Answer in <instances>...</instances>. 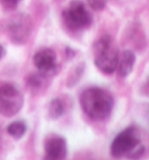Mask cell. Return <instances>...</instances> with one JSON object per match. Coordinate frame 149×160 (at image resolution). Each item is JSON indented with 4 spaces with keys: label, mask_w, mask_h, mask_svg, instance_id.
I'll list each match as a JSON object with an SVG mask.
<instances>
[{
    "label": "cell",
    "mask_w": 149,
    "mask_h": 160,
    "mask_svg": "<svg viewBox=\"0 0 149 160\" xmlns=\"http://www.w3.org/2000/svg\"><path fill=\"white\" fill-rule=\"evenodd\" d=\"M68 153L67 142L61 136H50L45 143L43 160H64Z\"/></svg>",
    "instance_id": "8"
},
{
    "label": "cell",
    "mask_w": 149,
    "mask_h": 160,
    "mask_svg": "<svg viewBox=\"0 0 149 160\" xmlns=\"http://www.w3.org/2000/svg\"><path fill=\"white\" fill-rule=\"evenodd\" d=\"M82 109L92 120H105L111 115L114 100L111 93L99 87H90L81 94Z\"/></svg>",
    "instance_id": "1"
},
{
    "label": "cell",
    "mask_w": 149,
    "mask_h": 160,
    "mask_svg": "<svg viewBox=\"0 0 149 160\" xmlns=\"http://www.w3.org/2000/svg\"><path fill=\"white\" fill-rule=\"evenodd\" d=\"M45 77H43L42 74H35V76H30L28 78V86L32 89H39L41 87V85L43 82V79Z\"/></svg>",
    "instance_id": "12"
},
{
    "label": "cell",
    "mask_w": 149,
    "mask_h": 160,
    "mask_svg": "<svg viewBox=\"0 0 149 160\" xmlns=\"http://www.w3.org/2000/svg\"><path fill=\"white\" fill-rule=\"evenodd\" d=\"M109 151L114 158L126 157L130 160L139 159L145 152L139 129L136 127H128L119 132L113 139Z\"/></svg>",
    "instance_id": "2"
},
{
    "label": "cell",
    "mask_w": 149,
    "mask_h": 160,
    "mask_svg": "<svg viewBox=\"0 0 149 160\" xmlns=\"http://www.w3.org/2000/svg\"><path fill=\"white\" fill-rule=\"evenodd\" d=\"M90 7L92 9H96V11H100L106 6V2L107 0H88Z\"/></svg>",
    "instance_id": "13"
},
{
    "label": "cell",
    "mask_w": 149,
    "mask_h": 160,
    "mask_svg": "<svg viewBox=\"0 0 149 160\" xmlns=\"http://www.w3.org/2000/svg\"><path fill=\"white\" fill-rule=\"evenodd\" d=\"M24 106V96L13 85L0 86V115L12 117L20 112Z\"/></svg>",
    "instance_id": "5"
},
{
    "label": "cell",
    "mask_w": 149,
    "mask_h": 160,
    "mask_svg": "<svg viewBox=\"0 0 149 160\" xmlns=\"http://www.w3.org/2000/svg\"><path fill=\"white\" fill-rule=\"evenodd\" d=\"M134 64H135V55L130 50H125L122 51L119 56V62H118V74L121 78H126L133 71Z\"/></svg>",
    "instance_id": "9"
},
{
    "label": "cell",
    "mask_w": 149,
    "mask_h": 160,
    "mask_svg": "<svg viewBox=\"0 0 149 160\" xmlns=\"http://www.w3.org/2000/svg\"><path fill=\"white\" fill-rule=\"evenodd\" d=\"M27 131V127H26V123L22 122V121H15V122H12L7 127V132L9 136H12L13 138L15 139H20L24 136V133Z\"/></svg>",
    "instance_id": "10"
},
{
    "label": "cell",
    "mask_w": 149,
    "mask_h": 160,
    "mask_svg": "<svg viewBox=\"0 0 149 160\" xmlns=\"http://www.w3.org/2000/svg\"><path fill=\"white\" fill-rule=\"evenodd\" d=\"M63 21L67 28L79 32L89 28L92 23V18L81 0H71L68 8L63 12Z\"/></svg>",
    "instance_id": "4"
},
{
    "label": "cell",
    "mask_w": 149,
    "mask_h": 160,
    "mask_svg": "<svg viewBox=\"0 0 149 160\" xmlns=\"http://www.w3.org/2000/svg\"><path fill=\"white\" fill-rule=\"evenodd\" d=\"M21 0H0V4L5 9H14L18 7Z\"/></svg>",
    "instance_id": "14"
},
{
    "label": "cell",
    "mask_w": 149,
    "mask_h": 160,
    "mask_svg": "<svg viewBox=\"0 0 149 160\" xmlns=\"http://www.w3.org/2000/svg\"><path fill=\"white\" fill-rule=\"evenodd\" d=\"M7 34L9 40L14 44H24L28 41L33 29L30 16L24 13H19L12 16L7 23Z\"/></svg>",
    "instance_id": "6"
},
{
    "label": "cell",
    "mask_w": 149,
    "mask_h": 160,
    "mask_svg": "<svg viewBox=\"0 0 149 160\" xmlns=\"http://www.w3.org/2000/svg\"><path fill=\"white\" fill-rule=\"evenodd\" d=\"M140 93H141L143 96L149 98V76L147 77V79L145 80V82L142 84L141 88H140Z\"/></svg>",
    "instance_id": "15"
},
{
    "label": "cell",
    "mask_w": 149,
    "mask_h": 160,
    "mask_svg": "<svg viewBox=\"0 0 149 160\" xmlns=\"http://www.w3.org/2000/svg\"><path fill=\"white\" fill-rule=\"evenodd\" d=\"M94 64L105 74H112L118 68L119 51L111 36H101L93 45Z\"/></svg>",
    "instance_id": "3"
},
{
    "label": "cell",
    "mask_w": 149,
    "mask_h": 160,
    "mask_svg": "<svg viewBox=\"0 0 149 160\" xmlns=\"http://www.w3.org/2000/svg\"><path fill=\"white\" fill-rule=\"evenodd\" d=\"M49 116L51 118H58L63 115L64 112V104L63 102L60 100V99H54V100L49 103V108H48Z\"/></svg>",
    "instance_id": "11"
},
{
    "label": "cell",
    "mask_w": 149,
    "mask_h": 160,
    "mask_svg": "<svg viewBox=\"0 0 149 160\" xmlns=\"http://www.w3.org/2000/svg\"><path fill=\"white\" fill-rule=\"evenodd\" d=\"M34 65L37 68L40 74L43 77L55 76L58 71V64H57L56 53L51 49H41L34 55L33 58Z\"/></svg>",
    "instance_id": "7"
},
{
    "label": "cell",
    "mask_w": 149,
    "mask_h": 160,
    "mask_svg": "<svg viewBox=\"0 0 149 160\" xmlns=\"http://www.w3.org/2000/svg\"><path fill=\"white\" fill-rule=\"evenodd\" d=\"M4 55H5V50H4V48H3V45H0V59L3 58Z\"/></svg>",
    "instance_id": "16"
}]
</instances>
